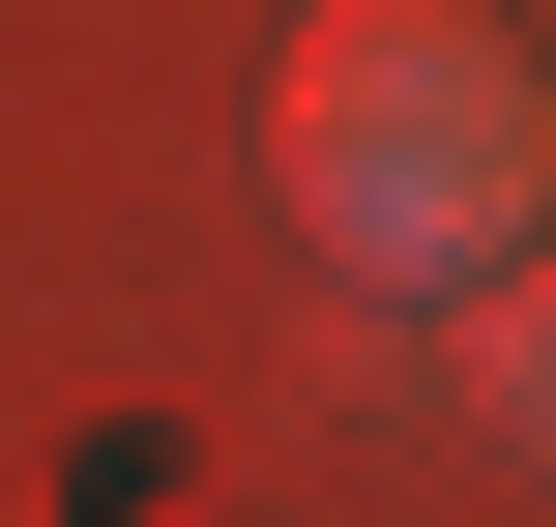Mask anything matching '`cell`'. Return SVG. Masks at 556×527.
I'll use <instances>...</instances> for the list:
<instances>
[{
  "instance_id": "6da1fadb",
  "label": "cell",
  "mask_w": 556,
  "mask_h": 527,
  "mask_svg": "<svg viewBox=\"0 0 556 527\" xmlns=\"http://www.w3.org/2000/svg\"><path fill=\"white\" fill-rule=\"evenodd\" d=\"M293 205H323V264L469 293V264L528 235V59H498L469 0H323V29H293Z\"/></svg>"
}]
</instances>
